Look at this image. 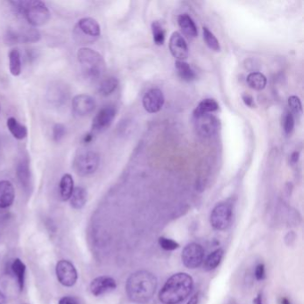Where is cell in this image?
I'll return each mask as SVG.
<instances>
[{
  "label": "cell",
  "mask_w": 304,
  "mask_h": 304,
  "mask_svg": "<svg viewBox=\"0 0 304 304\" xmlns=\"http://www.w3.org/2000/svg\"><path fill=\"white\" fill-rule=\"evenodd\" d=\"M158 281L153 274L147 270H139L131 274L126 283L129 299L138 304H147L156 291Z\"/></svg>",
  "instance_id": "cell-1"
},
{
  "label": "cell",
  "mask_w": 304,
  "mask_h": 304,
  "mask_svg": "<svg viewBox=\"0 0 304 304\" xmlns=\"http://www.w3.org/2000/svg\"><path fill=\"white\" fill-rule=\"evenodd\" d=\"M194 288V280L187 273H176L166 281L159 293L162 304H177L186 300Z\"/></svg>",
  "instance_id": "cell-2"
},
{
  "label": "cell",
  "mask_w": 304,
  "mask_h": 304,
  "mask_svg": "<svg viewBox=\"0 0 304 304\" xmlns=\"http://www.w3.org/2000/svg\"><path fill=\"white\" fill-rule=\"evenodd\" d=\"M13 8L25 18L27 22L34 27L42 26L50 20L51 13L47 4L39 0L12 1Z\"/></svg>",
  "instance_id": "cell-3"
},
{
  "label": "cell",
  "mask_w": 304,
  "mask_h": 304,
  "mask_svg": "<svg viewBox=\"0 0 304 304\" xmlns=\"http://www.w3.org/2000/svg\"><path fill=\"white\" fill-rule=\"evenodd\" d=\"M78 61L83 74L88 78L97 79L103 76L105 72V62L100 54L91 48H79L77 52Z\"/></svg>",
  "instance_id": "cell-4"
},
{
  "label": "cell",
  "mask_w": 304,
  "mask_h": 304,
  "mask_svg": "<svg viewBox=\"0 0 304 304\" xmlns=\"http://www.w3.org/2000/svg\"><path fill=\"white\" fill-rule=\"evenodd\" d=\"M100 163V157L98 153L94 151H84L78 153L75 157L74 168L76 173L86 177L95 173Z\"/></svg>",
  "instance_id": "cell-5"
},
{
  "label": "cell",
  "mask_w": 304,
  "mask_h": 304,
  "mask_svg": "<svg viewBox=\"0 0 304 304\" xmlns=\"http://www.w3.org/2000/svg\"><path fill=\"white\" fill-rule=\"evenodd\" d=\"M232 215V205L227 202L220 203L213 208L211 213V225L216 230H225L230 225Z\"/></svg>",
  "instance_id": "cell-6"
},
{
  "label": "cell",
  "mask_w": 304,
  "mask_h": 304,
  "mask_svg": "<svg viewBox=\"0 0 304 304\" xmlns=\"http://www.w3.org/2000/svg\"><path fill=\"white\" fill-rule=\"evenodd\" d=\"M194 120L197 133L204 138H212L220 131V120L212 113L196 115Z\"/></svg>",
  "instance_id": "cell-7"
},
{
  "label": "cell",
  "mask_w": 304,
  "mask_h": 304,
  "mask_svg": "<svg viewBox=\"0 0 304 304\" xmlns=\"http://www.w3.org/2000/svg\"><path fill=\"white\" fill-rule=\"evenodd\" d=\"M116 108L113 105H106L98 111L92 122L91 132L98 134L106 131L112 125L116 116Z\"/></svg>",
  "instance_id": "cell-8"
},
{
  "label": "cell",
  "mask_w": 304,
  "mask_h": 304,
  "mask_svg": "<svg viewBox=\"0 0 304 304\" xmlns=\"http://www.w3.org/2000/svg\"><path fill=\"white\" fill-rule=\"evenodd\" d=\"M204 258V250L199 243H191L187 244L183 249L182 262L187 269L195 270L200 267Z\"/></svg>",
  "instance_id": "cell-9"
},
{
  "label": "cell",
  "mask_w": 304,
  "mask_h": 304,
  "mask_svg": "<svg viewBox=\"0 0 304 304\" xmlns=\"http://www.w3.org/2000/svg\"><path fill=\"white\" fill-rule=\"evenodd\" d=\"M5 41L8 45L14 44L32 43L40 39V33L36 29L9 30L5 34Z\"/></svg>",
  "instance_id": "cell-10"
},
{
  "label": "cell",
  "mask_w": 304,
  "mask_h": 304,
  "mask_svg": "<svg viewBox=\"0 0 304 304\" xmlns=\"http://www.w3.org/2000/svg\"><path fill=\"white\" fill-rule=\"evenodd\" d=\"M57 279L63 286L66 287H74L78 279V273L74 264L69 261L62 260L57 264L56 268Z\"/></svg>",
  "instance_id": "cell-11"
},
{
  "label": "cell",
  "mask_w": 304,
  "mask_h": 304,
  "mask_svg": "<svg viewBox=\"0 0 304 304\" xmlns=\"http://www.w3.org/2000/svg\"><path fill=\"white\" fill-rule=\"evenodd\" d=\"M73 113L78 117H86L94 112L96 101L87 94H80L74 96L72 101Z\"/></svg>",
  "instance_id": "cell-12"
},
{
  "label": "cell",
  "mask_w": 304,
  "mask_h": 304,
  "mask_svg": "<svg viewBox=\"0 0 304 304\" xmlns=\"http://www.w3.org/2000/svg\"><path fill=\"white\" fill-rule=\"evenodd\" d=\"M165 102L164 95L159 88L148 90L143 97V106L149 113H156L161 111Z\"/></svg>",
  "instance_id": "cell-13"
},
{
  "label": "cell",
  "mask_w": 304,
  "mask_h": 304,
  "mask_svg": "<svg viewBox=\"0 0 304 304\" xmlns=\"http://www.w3.org/2000/svg\"><path fill=\"white\" fill-rule=\"evenodd\" d=\"M76 29L80 34L85 36V40H87V42L95 41L101 34L100 25L93 18L85 17L78 20Z\"/></svg>",
  "instance_id": "cell-14"
},
{
  "label": "cell",
  "mask_w": 304,
  "mask_h": 304,
  "mask_svg": "<svg viewBox=\"0 0 304 304\" xmlns=\"http://www.w3.org/2000/svg\"><path fill=\"white\" fill-rule=\"evenodd\" d=\"M169 51L178 61H185L188 57V47L182 35L175 31L170 36L169 42Z\"/></svg>",
  "instance_id": "cell-15"
},
{
  "label": "cell",
  "mask_w": 304,
  "mask_h": 304,
  "mask_svg": "<svg viewBox=\"0 0 304 304\" xmlns=\"http://www.w3.org/2000/svg\"><path fill=\"white\" fill-rule=\"evenodd\" d=\"M117 287L116 281L110 277H98L95 278L90 284V291L95 296H103L113 291Z\"/></svg>",
  "instance_id": "cell-16"
},
{
  "label": "cell",
  "mask_w": 304,
  "mask_h": 304,
  "mask_svg": "<svg viewBox=\"0 0 304 304\" xmlns=\"http://www.w3.org/2000/svg\"><path fill=\"white\" fill-rule=\"evenodd\" d=\"M19 182L22 185L24 191L29 193L31 190V172L30 162L27 158H23L19 161L16 169Z\"/></svg>",
  "instance_id": "cell-17"
},
{
  "label": "cell",
  "mask_w": 304,
  "mask_h": 304,
  "mask_svg": "<svg viewBox=\"0 0 304 304\" xmlns=\"http://www.w3.org/2000/svg\"><path fill=\"white\" fill-rule=\"evenodd\" d=\"M15 192L12 183L8 180L0 181V209H6L13 204Z\"/></svg>",
  "instance_id": "cell-18"
},
{
  "label": "cell",
  "mask_w": 304,
  "mask_h": 304,
  "mask_svg": "<svg viewBox=\"0 0 304 304\" xmlns=\"http://www.w3.org/2000/svg\"><path fill=\"white\" fill-rule=\"evenodd\" d=\"M178 26L181 29L183 33L187 36L188 39H195L198 34L197 27L194 20L187 13L178 15Z\"/></svg>",
  "instance_id": "cell-19"
},
{
  "label": "cell",
  "mask_w": 304,
  "mask_h": 304,
  "mask_svg": "<svg viewBox=\"0 0 304 304\" xmlns=\"http://www.w3.org/2000/svg\"><path fill=\"white\" fill-rule=\"evenodd\" d=\"M6 127L14 139L22 140L28 135L27 127L22 125L14 117H10L6 121Z\"/></svg>",
  "instance_id": "cell-20"
},
{
  "label": "cell",
  "mask_w": 304,
  "mask_h": 304,
  "mask_svg": "<svg viewBox=\"0 0 304 304\" xmlns=\"http://www.w3.org/2000/svg\"><path fill=\"white\" fill-rule=\"evenodd\" d=\"M59 189L62 200H70L74 189V178L71 174L66 173L62 177L59 184Z\"/></svg>",
  "instance_id": "cell-21"
},
{
  "label": "cell",
  "mask_w": 304,
  "mask_h": 304,
  "mask_svg": "<svg viewBox=\"0 0 304 304\" xmlns=\"http://www.w3.org/2000/svg\"><path fill=\"white\" fill-rule=\"evenodd\" d=\"M87 200V190L82 187H74V192H73L71 198H70L72 207L76 209V210H80L85 206Z\"/></svg>",
  "instance_id": "cell-22"
},
{
  "label": "cell",
  "mask_w": 304,
  "mask_h": 304,
  "mask_svg": "<svg viewBox=\"0 0 304 304\" xmlns=\"http://www.w3.org/2000/svg\"><path fill=\"white\" fill-rule=\"evenodd\" d=\"M9 71L11 74L16 77L22 73V58L18 48H13L8 55Z\"/></svg>",
  "instance_id": "cell-23"
},
{
  "label": "cell",
  "mask_w": 304,
  "mask_h": 304,
  "mask_svg": "<svg viewBox=\"0 0 304 304\" xmlns=\"http://www.w3.org/2000/svg\"><path fill=\"white\" fill-rule=\"evenodd\" d=\"M175 68L178 73V76L180 77V78H182L183 80L190 82L194 79H196V73L194 72V70L192 69L191 66H189V64H187V62L177 60L175 63Z\"/></svg>",
  "instance_id": "cell-24"
},
{
  "label": "cell",
  "mask_w": 304,
  "mask_h": 304,
  "mask_svg": "<svg viewBox=\"0 0 304 304\" xmlns=\"http://www.w3.org/2000/svg\"><path fill=\"white\" fill-rule=\"evenodd\" d=\"M246 82H247L248 86L252 89L261 91V90H263L267 86V78L264 74L259 73V72H254V73L249 74L246 78Z\"/></svg>",
  "instance_id": "cell-25"
},
{
  "label": "cell",
  "mask_w": 304,
  "mask_h": 304,
  "mask_svg": "<svg viewBox=\"0 0 304 304\" xmlns=\"http://www.w3.org/2000/svg\"><path fill=\"white\" fill-rule=\"evenodd\" d=\"M218 110H219V104L217 102L212 98H206V99L201 101L199 104L197 105V107L194 112V116L213 113Z\"/></svg>",
  "instance_id": "cell-26"
},
{
  "label": "cell",
  "mask_w": 304,
  "mask_h": 304,
  "mask_svg": "<svg viewBox=\"0 0 304 304\" xmlns=\"http://www.w3.org/2000/svg\"><path fill=\"white\" fill-rule=\"evenodd\" d=\"M12 270H13L14 276L16 277V279H17L19 288H20L21 291H22L23 287H24L25 272H26L25 264L20 259H15L12 263Z\"/></svg>",
  "instance_id": "cell-27"
},
{
  "label": "cell",
  "mask_w": 304,
  "mask_h": 304,
  "mask_svg": "<svg viewBox=\"0 0 304 304\" xmlns=\"http://www.w3.org/2000/svg\"><path fill=\"white\" fill-rule=\"evenodd\" d=\"M224 256V251L222 249H217L212 252L204 261V269L207 271L215 270L221 264L222 258Z\"/></svg>",
  "instance_id": "cell-28"
},
{
  "label": "cell",
  "mask_w": 304,
  "mask_h": 304,
  "mask_svg": "<svg viewBox=\"0 0 304 304\" xmlns=\"http://www.w3.org/2000/svg\"><path fill=\"white\" fill-rule=\"evenodd\" d=\"M118 85H119V82H118L117 78L115 77H108V78H104L101 81L98 90L102 96H110L116 90Z\"/></svg>",
  "instance_id": "cell-29"
},
{
  "label": "cell",
  "mask_w": 304,
  "mask_h": 304,
  "mask_svg": "<svg viewBox=\"0 0 304 304\" xmlns=\"http://www.w3.org/2000/svg\"><path fill=\"white\" fill-rule=\"evenodd\" d=\"M203 35H204V41L210 49H212L215 52L221 51V45H220L219 40L207 27L203 28Z\"/></svg>",
  "instance_id": "cell-30"
},
{
  "label": "cell",
  "mask_w": 304,
  "mask_h": 304,
  "mask_svg": "<svg viewBox=\"0 0 304 304\" xmlns=\"http://www.w3.org/2000/svg\"><path fill=\"white\" fill-rule=\"evenodd\" d=\"M152 39L157 46H161L165 41V31L160 22L155 21L152 23Z\"/></svg>",
  "instance_id": "cell-31"
},
{
  "label": "cell",
  "mask_w": 304,
  "mask_h": 304,
  "mask_svg": "<svg viewBox=\"0 0 304 304\" xmlns=\"http://www.w3.org/2000/svg\"><path fill=\"white\" fill-rule=\"evenodd\" d=\"M49 95H50V101L56 104H60L64 103L65 100L66 101V91L62 89L60 87L53 88Z\"/></svg>",
  "instance_id": "cell-32"
},
{
  "label": "cell",
  "mask_w": 304,
  "mask_h": 304,
  "mask_svg": "<svg viewBox=\"0 0 304 304\" xmlns=\"http://www.w3.org/2000/svg\"><path fill=\"white\" fill-rule=\"evenodd\" d=\"M295 128V118L291 112H287L283 117V129L286 134H291Z\"/></svg>",
  "instance_id": "cell-33"
},
{
  "label": "cell",
  "mask_w": 304,
  "mask_h": 304,
  "mask_svg": "<svg viewBox=\"0 0 304 304\" xmlns=\"http://www.w3.org/2000/svg\"><path fill=\"white\" fill-rule=\"evenodd\" d=\"M288 106L291 109L292 113L299 114V115L303 113V104L298 96H290L288 98Z\"/></svg>",
  "instance_id": "cell-34"
},
{
  "label": "cell",
  "mask_w": 304,
  "mask_h": 304,
  "mask_svg": "<svg viewBox=\"0 0 304 304\" xmlns=\"http://www.w3.org/2000/svg\"><path fill=\"white\" fill-rule=\"evenodd\" d=\"M158 242H159L160 246L166 251H174L179 247V244L176 241H174L172 239L167 238L164 236L160 237Z\"/></svg>",
  "instance_id": "cell-35"
},
{
  "label": "cell",
  "mask_w": 304,
  "mask_h": 304,
  "mask_svg": "<svg viewBox=\"0 0 304 304\" xmlns=\"http://www.w3.org/2000/svg\"><path fill=\"white\" fill-rule=\"evenodd\" d=\"M66 128L61 123H57L53 128V139L56 142H60L66 137Z\"/></svg>",
  "instance_id": "cell-36"
},
{
  "label": "cell",
  "mask_w": 304,
  "mask_h": 304,
  "mask_svg": "<svg viewBox=\"0 0 304 304\" xmlns=\"http://www.w3.org/2000/svg\"><path fill=\"white\" fill-rule=\"evenodd\" d=\"M265 266L262 263H260L256 266L255 271H254V276L256 278L257 280L261 281L265 278Z\"/></svg>",
  "instance_id": "cell-37"
},
{
  "label": "cell",
  "mask_w": 304,
  "mask_h": 304,
  "mask_svg": "<svg viewBox=\"0 0 304 304\" xmlns=\"http://www.w3.org/2000/svg\"><path fill=\"white\" fill-rule=\"evenodd\" d=\"M242 99H243L244 104L248 107H250V108L255 107V103H254V99H253L252 95H250L248 93H243L242 95Z\"/></svg>",
  "instance_id": "cell-38"
},
{
  "label": "cell",
  "mask_w": 304,
  "mask_h": 304,
  "mask_svg": "<svg viewBox=\"0 0 304 304\" xmlns=\"http://www.w3.org/2000/svg\"><path fill=\"white\" fill-rule=\"evenodd\" d=\"M58 304H78V301L76 300L74 297L70 296H65L59 301Z\"/></svg>",
  "instance_id": "cell-39"
},
{
  "label": "cell",
  "mask_w": 304,
  "mask_h": 304,
  "mask_svg": "<svg viewBox=\"0 0 304 304\" xmlns=\"http://www.w3.org/2000/svg\"><path fill=\"white\" fill-rule=\"evenodd\" d=\"M94 138H95V134H93L92 132H89V133H87V134L84 136L83 143L86 144V145L91 143L92 141L94 140Z\"/></svg>",
  "instance_id": "cell-40"
},
{
  "label": "cell",
  "mask_w": 304,
  "mask_h": 304,
  "mask_svg": "<svg viewBox=\"0 0 304 304\" xmlns=\"http://www.w3.org/2000/svg\"><path fill=\"white\" fill-rule=\"evenodd\" d=\"M295 239H296V234L294 232H289L286 236V242L287 244L290 245L295 241Z\"/></svg>",
  "instance_id": "cell-41"
},
{
  "label": "cell",
  "mask_w": 304,
  "mask_h": 304,
  "mask_svg": "<svg viewBox=\"0 0 304 304\" xmlns=\"http://www.w3.org/2000/svg\"><path fill=\"white\" fill-rule=\"evenodd\" d=\"M299 157H300V152H294L291 154L290 157V161H291L292 164H296L299 161Z\"/></svg>",
  "instance_id": "cell-42"
},
{
  "label": "cell",
  "mask_w": 304,
  "mask_h": 304,
  "mask_svg": "<svg viewBox=\"0 0 304 304\" xmlns=\"http://www.w3.org/2000/svg\"><path fill=\"white\" fill-rule=\"evenodd\" d=\"M198 301H199V296L198 294H196L195 296H192L187 304H198Z\"/></svg>",
  "instance_id": "cell-43"
},
{
  "label": "cell",
  "mask_w": 304,
  "mask_h": 304,
  "mask_svg": "<svg viewBox=\"0 0 304 304\" xmlns=\"http://www.w3.org/2000/svg\"><path fill=\"white\" fill-rule=\"evenodd\" d=\"M253 304H262V296L261 294L258 295L256 298L253 300Z\"/></svg>",
  "instance_id": "cell-44"
},
{
  "label": "cell",
  "mask_w": 304,
  "mask_h": 304,
  "mask_svg": "<svg viewBox=\"0 0 304 304\" xmlns=\"http://www.w3.org/2000/svg\"><path fill=\"white\" fill-rule=\"evenodd\" d=\"M0 304H6V298L2 292H0Z\"/></svg>",
  "instance_id": "cell-45"
},
{
  "label": "cell",
  "mask_w": 304,
  "mask_h": 304,
  "mask_svg": "<svg viewBox=\"0 0 304 304\" xmlns=\"http://www.w3.org/2000/svg\"><path fill=\"white\" fill-rule=\"evenodd\" d=\"M280 304H291V302L288 300L286 297H283L280 301Z\"/></svg>",
  "instance_id": "cell-46"
}]
</instances>
